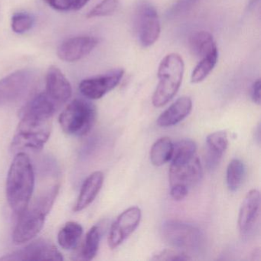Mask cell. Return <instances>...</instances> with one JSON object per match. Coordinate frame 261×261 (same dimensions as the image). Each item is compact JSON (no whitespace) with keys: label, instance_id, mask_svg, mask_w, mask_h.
Listing matches in <instances>:
<instances>
[{"label":"cell","instance_id":"6da1fadb","mask_svg":"<svg viewBox=\"0 0 261 261\" xmlns=\"http://www.w3.org/2000/svg\"><path fill=\"white\" fill-rule=\"evenodd\" d=\"M35 174L30 157L19 152L15 156L7 181V197L12 210L20 215L29 207L34 190Z\"/></svg>","mask_w":261,"mask_h":261},{"label":"cell","instance_id":"7a4b0ae2","mask_svg":"<svg viewBox=\"0 0 261 261\" xmlns=\"http://www.w3.org/2000/svg\"><path fill=\"white\" fill-rule=\"evenodd\" d=\"M57 194L56 189H49L35 201L33 207H27L19 215L20 218L13 234L16 244L29 242L37 236L43 227L46 215L51 210Z\"/></svg>","mask_w":261,"mask_h":261},{"label":"cell","instance_id":"3957f363","mask_svg":"<svg viewBox=\"0 0 261 261\" xmlns=\"http://www.w3.org/2000/svg\"><path fill=\"white\" fill-rule=\"evenodd\" d=\"M185 64L176 53L166 56L158 69L159 84L152 96V105L161 108L169 103L178 92L182 82Z\"/></svg>","mask_w":261,"mask_h":261},{"label":"cell","instance_id":"277c9868","mask_svg":"<svg viewBox=\"0 0 261 261\" xmlns=\"http://www.w3.org/2000/svg\"><path fill=\"white\" fill-rule=\"evenodd\" d=\"M21 120L13 138L14 149H42L49 138L51 118L20 114Z\"/></svg>","mask_w":261,"mask_h":261},{"label":"cell","instance_id":"5b68a950","mask_svg":"<svg viewBox=\"0 0 261 261\" xmlns=\"http://www.w3.org/2000/svg\"><path fill=\"white\" fill-rule=\"evenodd\" d=\"M95 106L83 99H75L64 110L59 117V123L68 135L82 137L86 135L95 123Z\"/></svg>","mask_w":261,"mask_h":261},{"label":"cell","instance_id":"8992f818","mask_svg":"<svg viewBox=\"0 0 261 261\" xmlns=\"http://www.w3.org/2000/svg\"><path fill=\"white\" fill-rule=\"evenodd\" d=\"M162 234L166 242L182 250H198L203 243L201 230L192 224L179 221H167L162 226Z\"/></svg>","mask_w":261,"mask_h":261},{"label":"cell","instance_id":"52a82bcc","mask_svg":"<svg viewBox=\"0 0 261 261\" xmlns=\"http://www.w3.org/2000/svg\"><path fill=\"white\" fill-rule=\"evenodd\" d=\"M137 37L143 47L154 45L161 33L160 18L155 7L147 2L139 4L135 13Z\"/></svg>","mask_w":261,"mask_h":261},{"label":"cell","instance_id":"ba28073f","mask_svg":"<svg viewBox=\"0 0 261 261\" xmlns=\"http://www.w3.org/2000/svg\"><path fill=\"white\" fill-rule=\"evenodd\" d=\"M140 207H134L122 212L111 226L108 236V244L111 249L117 248L137 228L141 220Z\"/></svg>","mask_w":261,"mask_h":261},{"label":"cell","instance_id":"9c48e42d","mask_svg":"<svg viewBox=\"0 0 261 261\" xmlns=\"http://www.w3.org/2000/svg\"><path fill=\"white\" fill-rule=\"evenodd\" d=\"M33 74L30 70L21 69L0 80V106L14 102L23 95L31 84Z\"/></svg>","mask_w":261,"mask_h":261},{"label":"cell","instance_id":"30bf717a","mask_svg":"<svg viewBox=\"0 0 261 261\" xmlns=\"http://www.w3.org/2000/svg\"><path fill=\"white\" fill-rule=\"evenodd\" d=\"M1 260H62L63 256L49 241L39 240L14 253L0 258Z\"/></svg>","mask_w":261,"mask_h":261},{"label":"cell","instance_id":"8fae6325","mask_svg":"<svg viewBox=\"0 0 261 261\" xmlns=\"http://www.w3.org/2000/svg\"><path fill=\"white\" fill-rule=\"evenodd\" d=\"M123 74L124 71L120 68L103 75L85 79L79 85V90L87 98L98 100L119 85Z\"/></svg>","mask_w":261,"mask_h":261},{"label":"cell","instance_id":"7c38bea8","mask_svg":"<svg viewBox=\"0 0 261 261\" xmlns=\"http://www.w3.org/2000/svg\"><path fill=\"white\" fill-rule=\"evenodd\" d=\"M98 44L92 36H77L64 41L58 48V57L66 62H75L90 54Z\"/></svg>","mask_w":261,"mask_h":261},{"label":"cell","instance_id":"4fadbf2b","mask_svg":"<svg viewBox=\"0 0 261 261\" xmlns=\"http://www.w3.org/2000/svg\"><path fill=\"white\" fill-rule=\"evenodd\" d=\"M169 174L171 186L183 185L189 188L201 181L202 166L199 159L195 155L188 161L171 163Z\"/></svg>","mask_w":261,"mask_h":261},{"label":"cell","instance_id":"5bb4252c","mask_svg":"<svg viewBox=\"0 0 261 261\" xmlns=\"http://www.w3.org/2000/svg\"><path fill=\"white\" fill-rule=\"evenodd\" d=\"M45 94L58 108L66 103L72 95V88L65 74L56 66L48 68Z\"/></svg>","mask_w":261,"mask_h":261},{"label":"cell","instance_id":"9a60e30c","mask_svg":"<svg viewBox=\"0 0 261 261\" xmlns=\"http://www.w3.org/2000/svg\"><path fill=\"white\" fill-rule=\"evenodd\" d=\"M260 194L252 189L243 200L238 215V227L241 233H247L251 230L259 215Z\"/></svg>","mask_w":261,"mask_h":261},{"label":"cell","instance_id":"2e32d148","mask_svg":"<svg viewBox=\"0 0 261 261\" xmlns=\"http://www.w3.org/2000/svg\"><path fill=\"white\" fill-rule=\"evenodd\" d=\"M192 109V101L190 97H180L159 117L157 124L160 127L176 125L189 115Z\"/></svg>","mask_w":261,"mask_h":261},{"label":"cell","instance_id":"e0dca14e","mask_svg":"<svg viewBox=\"0 0 261 261\" xmlns=\"http://www.w3.org/2000/svg\"><path fill=\"white\" fill-rule=\"evenodd\" d=\"M103 183V174L101 172H94L90 175L82 186L80 195L74 205V212H81L89 206L98 195Z\"/></svg>","mask_w":261,"mask_h":261},{"label":"cell","instance_id":"ac0fdd59","mask_svg":"<svg viewBox=\"0 0 261 261\" xmlns=\"http://www.w3.org/2000/svg\"><path fill=\"white\" fill-rule=\"evenodd\" d=\"M189 45L192 56L197 59H201L218 50L213 36L208 32L205 31L194 33L189 37Z\"/></svg>","mask_w":261,"mask_h":261},{"label":"cell","instance_id":"d6986e66","mask_svg":"<svg viewBox=\"0 0 261 261\" xmlns=\"http://www.w3.org/2000/svg\"><path fill=\"white\" fill-rule=\"evenodd\" d=\"M208 148V164L214 167L219 162L228 146V139L225 131L212 133L206 139Z\"/></svg>","mask_w":261,"mask_h":261},{"label":"cell","instance_id":"ffe728a7","mask_svg":"<svg viewBox=\"0 0 261 261\" xmlns=\"http://www.w3.org/2000/svg\"><path fill=\"white\" fill-rule=\"evenodd\" d=\"M83 233V227L74 221L67 223L59 233L58 241L59 245L65 250H72L77 245Z\"/></svg>","mask_w":261,"mask_h":261},{"label":"cell","instance_id":"44dd1931","mask_svg":"<svg viewBox=\"0 0 261 261\" xmlns=\"http://www.w3.org/2000/svg\"><path fill=\"white\" fill-rule=\"evenodd\" d=\"M173 152V143L169 137H162L152 145L150 150L151 163L161 166L170 161Z\"/></svg>","mask_w":261,"mask_h":261},{"label":"cell","instance_id":"7402d4cb","mask_svg":"<svg viewBox=\"0 0 261 261\" xmlns=\"http://www.w3.org/2000/svg\"><path fill=\"white\" fill-rule=\"evenodd\" d=\"M218 59V50L202 58L195 67L191 76L192 83L198 84L203 82L213 71Z\"/></svg>","mask_w":261,"mask_h":261},{"label":"cell","instance_id":"603a6c76","mask_svg":"<svg viewBox=\"0 0 261 261\" xmlns=\"http://www.w3.org/2000/svg\"><path fill=\"white\" fill-rule=\"evenodd\" d=\"M245 175V166L240 160H231L227 168L226 180L227 188L231 192H236L241 187Z\"/></svg>","mask_w":261,"mask_h":261},{"label":"cell","instance_id":"cb8c5ba5","mask_svg":"<svg viewBox=\"0 0 261 261\" xmlns=\"http://www.w3.org/2000/svg\"><path fill=\"white\" fill-rule=\"evenodd\" d=\"M196 143L192 140L186 139L180 140L173 144V152H172V163H179L188 161L193 158L196 154Z\"/></svg>","mask_w":261,"mask_h":261},{"label":"cell","instance_id":"d4e9b609","mask_svg":"<svg viewBox=\"0 0 261 261\" xmlns=\"http://www.w3.org/2000/svg\"><path fill=\"white\" fill-rule=\"evenodd\" d=\"M100 239V229L97 226H94L87 233L85 243L82 247V256L84 259L91 260L95 257L98 251Z\"/></svg>","mask_w":261,"mask_h":261},{"label":"cell","instance_id":"484cf974","mask_svg":"<svg viewBox=\"0 0 261 261\" xmlns=\"http://www.w3.org/2000/svg\"><path fill=\"white\" fill-rule=\"evenodd\" d=\"M33 16L27 13H18L13 15L11 19V27L13 31L17 34H23L30 31L34 25Z\"/></svg>","mask_w":261,"mask_h":261},{"label":"cell","instance_id":"4316f807","mask_svg":"<svg viewBox=\"0 0 261 261\" xmlns=\"http://www.w3.org/2000/svg\"><path fill=\"white\" fill-rule=\"evenodd\" d=\"M120 4V0H102L87 15L88 19L111 16L115 13Z\"/></svg>","mask_w":261,"mask_h":261},{"label":"cell","instance_id":"83f0119b","mask_svg":"<svg viewBox=\"0 0 261 261\" xmlns=\"http://www.w3.org/2000/svg\"><path fill=\"white\" fill-rule=\"evenodd\" d=\"M152 259L154 260H189L192 258L189 257L184 252L180 251L178 250H171V249H166L154 255Z\"/></svg>","mask_w":261,"mask_h":261},{"label":"cell","instance_id":"f1b7e54d","mask_svg":"<svg viewBox=\"0 0 261 261\" xmlns=\"http://www.w3.org/2000/svg\"><path fill=\"white\" fill-rule=\"evenodd\" d=\"M47 5L58 11H68L74 9L77 0H44Z\"/></svg>","mask_w":261,"mask_h":261},{"label":"cell","instance_id":"f546056e","mask_svg":"<svg viewBox=\"0 0 261 261\" xmlns=\"http://www.w3.org/2000/svg\"><path fill=\"white\" fill-rule=\"evenodd\" d=\"M198 0H177L175 5L169 10V16H176L184 12L187 11L189 8L192 7Z\"/></svg>","mask_w":261,"mask_h":261},{"label":"cell","instance_id":"4dcf8cb0","mask_svg":"<svg viewBox=\"0 0 261 261\" xmlns=\"http://www.w3.org/2000/svg\"><path fill=\"white\" fill-rule=\"evenodd\" d=\"M189 192V188L183 185H174L171 186L170 195L175 201H181L186 198Z\"/></svg>","mask_w":261,"mask_h":261},{"label":"cell","instance_id":"1f68e13d","mask_svg":"<svg viewBox=\"0 0 261 261\" xmlns=\"http://www.w3.org/2000/svg\"><path fill=\"white\" fill-rule=\"evenodd\" d=\"M251 97L256 105H260V80L258 79L252 85Z\"/></svg>","mask_w":261,"mask_h":261},{"label":"cell","instance_id":"d6a6232c","mask_svg":"<svg viewBox=\"0 0 261 261\" xmlns=\"http://www.w3.org/2000/svg\"><path fill=\"white\" fill-rule=\"evenodd\" d=\"M90 0H77V2H76L75 6H74V10H79L83 8L88 2H89Z\"/></svg>","mask_w":261,"mask_h":261}]
</instances>
